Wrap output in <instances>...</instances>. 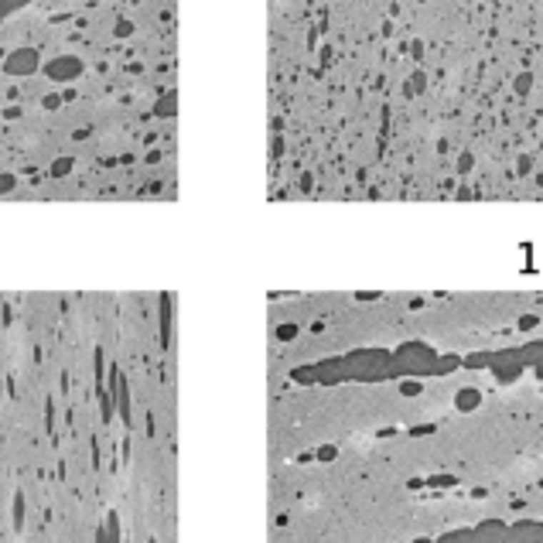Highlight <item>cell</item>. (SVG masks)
<instances>
[{"label": "cell", "instance_id": "obj_3", "mask_svg": "<svg viewBox=\"0 0 543 543\" xmlns=\"http://www.w3.org/2000/svg\"><path fill=\"white\" fill-rule=\"evenodd\" d=\"M24 4H28V0H0V21L7 14H14L17 7H24Z\"/></svg>", "mask_w": 543, "mask_h": 543}, {"label": "cell", "instance_id": "obj_6", "mask_svg": "<svg viewBox=\"0 0 543 543\" xmlns=\"http://www.w3.org/2000/svg\"><path fill=\"white\" fill-rule=\"evenodd\" d=\"M7 188H14V174H0V191H7Z\"/></svg>", "mask_w": 543, "mask_h": 543}, {"label": "cell", "instance_id": "obj_1", "mask_svg": "<svg viewBox=\"0 0 543 543\" xmlns=\"http://www.w3.org/2000/svg\"><path fill=\"white\" fill-rule=\"evenodd\" d=\"M38 65H41V51L24 45V48H14V51L4 59V72L14 76V79H24V76H34Z\"/></svg>", "mask_w": 543, "mask_h": 543}, {"label": "cell", "instance_id": "obj_4", "mask_svg": "<svg viewBox=\"0 0 543 543\" xmlns=\"http://www.w3.org/2000/svg\"><path fill=\"white\" fill-rule=\"evenodd\" d=\"M69 171H72V157H59V161L51 164V174H59V178L69 174Z\"/></svg>", "mask_w": 543, "mask_h": 543}, {"label": "cell", "instance_id": "obj_7", "mask_svg": "<svg viewBox=\"0 0 543 543\" xmlns=\"http://www.w3.org/2000/svg\"><path fill=\"white\" fill-rule=\"evenodd\" d=\"M62 99H65V93H62V96H45V109H55L59 103H62Z\"/></svg>", "mask_w": 543, "mask_h": 543}, {"label": "cell", "instance_id": "obj_5", "mask_svg": "<svg viewBox=\"0 0 543 543\" xmlns=\"http://www.w3.org/2000/svg\"><path fill=\"white\" fill-rule=\"evenodd\" d=\"M113 31H116V38H120V34H130V31H134V24H130V21H116V28H113Z\"/></svg>", "mask_w": 543, "mask_h": 543}, {"label": "cell", "instance_id": "obj_2", "mask_svg": "<svg viewBox=\"0 0 543 543\" xmlns=\"http://www.w3.org/2000/svg\"><path fill=\"white\" fill-rule=\"evenodd\" d=\"M41 72H45L51 82H72L86 72V62L79 59V55H55L48 65H41Z\"/></svg>", "mask_w": 543, "mask_h": 543}]
</instances>
